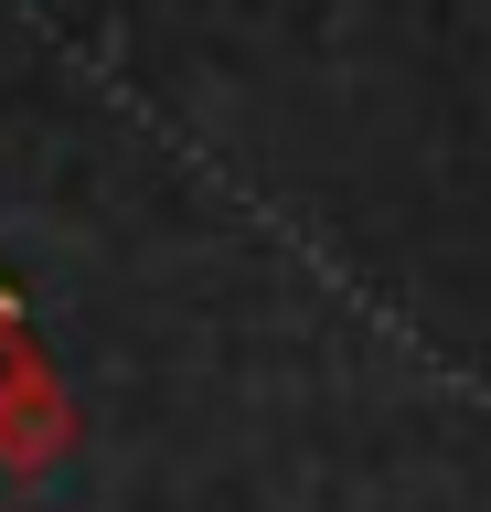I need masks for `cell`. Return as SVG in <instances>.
<instances>
[{
  "mask_svg": "<svg viewBox=\"0 0 491 512\" xmlns=\"http://www.w3.org/2000/svg\"><path fill=\"white\" fill-rule=\"evenodd\" d=\"M65 448V395L43 374V352L0 320V470H43Z\"/></svg>",
  "mask_w": 491,
  "mask_h": 512,
  "instance_id": "6da1fadb",
  "label": "cell"
}]
</instances>
